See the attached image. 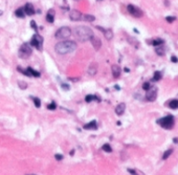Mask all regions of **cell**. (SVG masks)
Listing matches in <instances>:
<instances>
[{"instance_id":"6","label":"cell","mask_w":178,"mask_h":175,"mask_svg":"<svg viewBox=\"0 0 178 175\" xmlns=\"http://www.w3.org/2000/svg\"><path fill=\"white\" fill-rule=\"evenodd\" d=\"M43 38L39 35V34H35L33 36L31 40V46L35 47L36 50H42V47H43Z\"/></svg>"},{"instance_id":"24","label":"cell","mask_w":178,"mask_h":175,"mask_svg":"<svg viewBox=\"0 0 178 175\" xmlns=\"http://www.w3.org/2000/svg\"><path fill=\"white\" fill-rule=\"evenodd\" d=\"M102 150L105 151V152H107V153H111V152H112V148L110 147L109 144L103 145V147H102Z\"/></svg>"},{"instance_id":"34","label":"cell","mask_w":178,"mask_h":175,"mask_svg":"<svg viewBox=\"0 0 178 175\" xmlns=\"http://www.w3.org/2000/svg\"><path fill=\"white\" fill-rule=\"evenodd\" d=\"M61 87H62L64 90H69V89H70V86H69L68 84H66V83H62V84H61Z\"/></svg>"},{"instance_id":"22","label":"cell","mask_w":178,"mask_h":175,"mask_svg":"<svg viewBox=\"0 0 178 175\" xmlns=\"http://www.w3.org/2000/svg\"><path fill=\"white\" fill-rule=\"evenodd\" d=\"M169 107L171 109H178V100H172V101H170Z\"/></svg>"},{"instance_id":"7","label":"cell","mask_w":178,"mask_h":175,"mask_svg":"<svg viewBox=\"0 0 178 175\" xmlns=\"http://www.w3.org/2000/svg\"><path fill=\"white\" fill-rule=\"evenodd\" d=\"M127 10H128L129 14H130L131 16L135 17V18H141V17L144 16L143 11L139 8H137V6L133 5V4H129V5L127 6Z\"/></svg>"},{"instance_id":"26","label":"cell","mask_w":178,"mask_h":175,"mask_svg":"<svg viewBox=\"0 0 178 175\" xmlns=\"http://www.w3.org/2000/svg\"><path fill=\"white\" fill-rule=\"evenodd\" d=\"M162 72L160 71H156L155 74H154V77H153V80L154 81H159L160 79H162Z\"/></svg>"},{"instance_id":"36","label":"cell","mask_w":178,"mask_h":175,"mask_svg":"<svg viewBox=\"0 0 178 175\" xmlns=\"http://www.w3.org/2000/svg\"><path fill=\"white\" fill-rule=\"evenodd\" d=\"M167 21H168V22H173V21L175 20V17H171V16H169V17H167Z\"/></svg>"},{"instance_id":"20","label":"cell","mask_w":178,"mask_h":175,"mask_svg":"<svg viewBox=\"0 0 178 175\" xmlns=\"http://www.w3.org/2000/svg\"><path fill=\"white\" fill-rule=\"evenodd\" d=\"M15 15H16L18 18H24L25 17V13H24V10H23L22 8H19L16 10V12H15Z\"/></svg>"},{"instance_id":"31","label":"cell","mask_w":178,"mask_h":175,"mask_svg":"<svg viewBox=\"0 0 178 175\" xmlns=\"http://www.w3.org/2000/svg\"><path fill=\"white\" fill-rule=\"evenodd\" d=\"M31 29H34L35 32H37L38 31V27H37V23L35 22L34 20H31Z\"/></svg>"},{"instance_id":"25","label":"cell","mask_w":178,"mask_h":175,"mask_svg":"<svg viewBox=\"0 0 178 175\" xmlns=\"http://www.w3.org/2000/svg\"><path fill=\"white\" fill-rule=\"evenodd\" d=\"M33 99V102H34V105L36 106L37 108H40L41 107V101H40L39 98H31Z\"/></svg>"},{"instance_id":"4","label":"cell","mask_w":178,"mask_h":175,"mask_svg":"<svg viewBox=\"0 0 178 175\" xmlns=\"http://www.w3.org/2000/svg\"><path fill=\"white\" fill-rule=\"evenodd\" d=\"M31 53H33V50H31V44L28 43H23L22 45L20 46L18 50V56L22 59H27L31 57Z\"/></svg>"},{"instance_id":"2","label":"cell","mask_w":178,"mask_h":175,"mask_svg":"<svg viewBox=\"0 0 178 175\" xmlns=\"http://www.w3.org/2000/svg\"><path fill=\"white\" fill-rule=\"evenodd\" d=\"M73 35H75L76 39L80 42H85L91 39L93 37V32L91 29L87 26H78L73 29Z\"/></svg>"},{"instance_id":"38","label":"cell","mask_w":178,"mask_h":175,"mask_svg":"<svg viewBox=\"0 0 178 175\" xmlns=\"http://www.w3.org/2000/svg\"><path fill=\"white\" fill-rule=\"evenodd\" d=\"M75 154V150H71V152H70V155H73Z\"/></svg>"},{"instance_id":"33","label":"cell","mask_w":178,"mask_h":175,"mask_svg":"<svg viewBox=\"0 0 178 175\" xmlns=\"http://www.w3.org/2000/svg\"><path fill=\"white\" fill-rule=\"evenodd\" d=\"M143 88L145 89V90H149V89L151 88V84H150L149 82H147V83H144V85H143Z\"/></svg>"},{"instance_id":"14","label":"cell","mask_w":178,"mask_h":175,"mask_svg":"<svg viewBox=\"0 0 178 175\" xmlns=\"http://www.w3.org/2000/svg\"><path fill=\"white\" fill-rule=\"evenodd\" d=\"M125 110H126V104L120 103L115 107V113L117 114V116H123L124 112H125Z\"/></svg>"},{"instance_id":"41","label":"cell","mask_w":178,"mask_h":175,"mask_svg":"<svg viewBox=\"0 0 178 175\" xmlns=\"http://www.w3.org/2000/svg\"><path fill=\"white\" fill-rule=\"evenodd\" d=\"M96 1H103V0H96Z\"/></svg>"},{"instance_id":"5","label":"cell","mask_w":178,"mask_h":175,"mask_svg":"<svg viewBox=\"0 0 178 175\" xmlns=\"http://www.w3.org/2000/svg\"><path fill=\"white\" fill-rule=\"evenodd\" d=\"M71 33H73V31H71L69 27L63 26V27H61V29H59L58 31H57L56 38L57 39H60V40H65V39H67V38L70 37Z\"/></svg>"},{"instance_id":"16","label":"cell","mask_w":178,"mask_h":175,"mask_svg":"<svg viewBox=\"0 0 178 175\" xmlns=\"http://www.w3.org/2000/svg\"><path fill=\"white\" fill-rule=\"evenodd\" d=\"M84 129L86 130H96L97 129V123L96 121H91L88 124L84 125Z\"/></svg>"},{"instance_id":"30","label":"cell","mask_w":178,"mask_h":175,"mask_svg":"<svg viewBox=\"0 0 178 175\" xmlns=\"http://www.w3.org/2000/svg\"><path fill=\"white\" fill-rule=\"evenodd\" d=\"M156 54H157L158 56H164V55H165V50L162 47H157V48H156Z\"/></svg>"},{"instance_id":"12","label":"cell","mask_w":178,"mask_h":175,"mask_svg":"<svg viewBox=\"0 0 178 175\" xmlns=\"http://www.w3.org/2000/svg\"><path fill=\"white\" fill-rule=\"evenodd\" d=\"M90 41H91V44H92L93 48H94L95 50H99V48H101L102 42H101V40H99V38H96L95 36H93V37H91Z\"/></svg>"},{"instance_id":"18","label":"cell","mask_w":178,"mask_h":175,"mask_svg":"<svg viewBox=\"0 0 178 175\" xmlns=\"http://www.w3.org/2000/svg\"><path fill=\"white\" fill-rule=\"evenodd\" d=\"M111 70H112V76L114 77V78H120V68L118 65H112L111 67Z\"/></svg>"},{"instance_id":"42","label":"cell","mask_w":178,"mask_h":175,"mask_svg":"<svg viewBox=\"0 0 178 175\" xmlns=\"http://www.w3.org/2000/svg\"><path fill=\"white\" fill-rule=\"evenodd\" d=\"M76 1H79V0H76Z\"/></svg>"},{"instance_id":"13","label":"cell","mask_w":178,"mask_h":175,"mask_svg":"<svg viewBox=\"0 0 178 175\" xmlns=\"http://www.w3.org/2000/svg\"><path fill=\"white\" fill-rule=\"evenodd\" d=\"M96 29H99L101 32H103L104 36H105V38L107 40H111L112 38H113V33H112L111 29H103V27H101V26H96Z\"/></svg>"},{"instance_id":"27","label":"cell","mask_w":178,"mask_h":175,"mask_svg":"<svg viewBox=\"0 0 178 175\" xmlns=\"http://www.w3.org/2000/svg\"><path fill=\"white\" fill-rule=\"evenodd\" d=\"M47 109L48 110H56L57 109V104L55 103V102H52V103L47 105Z\"/></svg>"},{"instance_id":"37","label":"cell","mask_w":178,"mask_h":175,"mask_svg":"<svg viewBox=\"0 0 178 175\" xmlns=\"http://www.w3.org/2000/svg\"><path fill=\"white\" fill-rule=\"evenodd\" d=\"M171 60H172V62H175V63L177 62V58H176V57H172V58H171Z\"/></svg>"},{"instance_id":"9","label":"cell","mask_w":178,"mask_h":175,"mask_svg":"<svg viewBox=\"0 0 178 175\" xmlns=\"http://www.w3.org/2000/svg\"><path fill=\"white\" fill-rule=\"evenodd\" d=\"M157 98V89L155 88H150L148 90L147 95H146V100L148 102H154Z\"/></svg>"},{"instance_id":"32","label":"cell","mask_w":178,"mask_h":175,"mask_svg":"<svg viewBox=\"0 0 178 175\" xmlns=\"http://www.w3.org/2000/svg\"><path fill=\"white\" fill-rule=\"evenodd\" d=\"M55 158H56V161H63V159H64V156H63L62 154H56V155H55Z\"/></svg>"},{"instance_id":"8","label":"cell","mask_w":178,"mask_h":175,"mask_svg":"<svg viewBox=\"0 0 178 175\" xmlns=\"http://www.w3.org/2000/svg\"><path fill=\"white\" fill-rule=\"evenodd\" d=\"M17 69L19 70L20 72H22L23 74H25V76L27 77H31V78H40V76H41V74H40L39 71H37V70L33 69L31 67H27L26 69H22V67H17Z\"/></svg>"},{"instance_id":"19","label":"cell","mask_w":178,"mask_h":175,"mask_svg":"<svg viewBox=\"0 0 178 175\" xmlns=\"http://www.w3.org/2000/svg\"><path fill=\"white\" fill-rule=\"evenodd\" d=\"M85 101L87 103H91L93 101H96V102H101V99H99L97 95H88L85 97Z\"/></svg>"},{"instance_id":"15","label":"cell","mask_w":178,"mask_h":175,"mask_svg":"<svg viewBox=\"0 0 178 175\" xmlns=\"http://www.w3.org/2000/svg\"><path fill=\"white\" fill-rule=\"evenodd\" d=\"M55 16H56V12L55 10H49L46 14V21L48 23H52L55 21Z\"/></svg>"},{"instance_id":"1","label":"cell","mask_w":178,"mask_h":175,"mask_svg":"<svg viewBox=\"0 0 178 175\" xmlns=\"http://www.w3.org/2000/svg\"><path fill=\"white\" fill-rule=\"evenodd\" d=\"M77 50V43L75 41H61L56 44L55 46V50L58 53L59 55H67L70 53L75 52Z\"/></svg>"},{"instance_id":"28","label":"cell","mask_w":178,"mask_h":175,"mask_svg":"<svg viewBox=\"0 0 178 175\" xmlns=\"http://www.w3.org/2000/svg\"><path fill=\"white\" fill-rule=\"evenodd\" d=\"M172 153H173V150H171V149H170V150H168V151H166V153L162 155V159H164V161H165V159H167L171 154H172Z\"/></svg>"},{"instance_id":"39","label":"cell","mask_w":178,"mask_h":175,"mask_svg":"<svg viewBox=\"0 0 178 175\" xmlns=\"http://www.w3.org/2000/svg\"><path fill=\"white\" fill-rule=\"evenodd\" d=\"M2 15V11H0V16H1Z\"/></svg>"},{"instance_id":"21","label":"cell","mask_w":178,"mask_h":175,"mask_svg":"<svg viewBox=\"0 0 178 175\" xmlns=\"http://www.w3.org/2000/svg\"><path fill=\"white\" fill-rule=\"evenodd\" d=\"M162 43H165V41L162 39H160V38H157V39H154V40H152V41H150V44H152V45H154V46L162 45Z\"/></svg>"},{"instance_id":"35","label":"cell","mask_w":178,"mask_h":175,"mask_svg":"<svg viewBox=\"0 0 178 175\" xmlns=\"http://www.w3.org/2000/svg\"><path fill=\"white\" fill-rule=\"evenodd\" d=\"M128 172L130 174H132V175H139V174H137V172L135 171V170H133V169H130V168H129L128 169Z\"/></svg>"},{"instance_id":"17","label":"cell","mask_w":178,"mask_h":175,"mask_svg":"<svg viewBox=\"0 0 178 175\" xmlns=\"http://www.w3.org/2000/svg\"><path fill=\"white\" fill-rule=\"evenodd\" d=\"M96 72H97V64L96 63H92L88 68V74H89V76H91V77H93V76H95V74H96Z\"/></svg>"},{"instance_id":"10","label":"cell","mask_w":178,"mask_h":175,"mask_svg":"<svg viewBox=\"0 0 178 175\" xmlns=\"http://www.w3.org/2000/svg\"><path fill=\"white\" fill-rule=\"evenodd\" d=\"M69 18L73 21H79L82 19V14L77 10H73L69 14Z\"/></svg>"},{"instance_id":"23","label":"cell","mask_w":178,"mask_h":175,"mask_svg":"<svg viewBox=\"0 0 178 175\" xmlns=\"http://www.w3.org/2000/svg\"><path fill=\"white\" fill-rule=\"evenodd\" d=\"M82 18H83V20L88 21V22H92V21L95 20V17L94 16H92V15H88V14H86V15H84V16H82Z\"/></svg>"},{"instance_id":"40","label":"cell","mask_w":178,"mask_h":175,"mask_svg":"<svg viewBox=\"0 0 178 175\" xmlns=\"http://www.w3.org/2000/svg\"><path fill=\"white\" fill-rule=\"evenodd\" d=\"M26 175H35V174H26Z\"/></svg>"},{"instance_id":"11","label":"cell","mask_w":178,"mask_h":175,"mask_svg":"<svg viewBox=\"0 0 178 175\" xmlns=\"http://www.w3.org/2000/svg\"><path fill=\"white\" fill-rule=\"evenodd\" d=\"M23 10H24L25 15H28V16H33L35 14V8L31 3H26L23 8Z\"/></svg>"},{"instance_id":"29","label":"cell","mask_w":178,"mask_h":175,"mask_svg":"<svg viewBox=\"0 0 178 175\" xmlns=\"http://www.w3.org/2000/svg\"><path fill=\"white\" fill-rule=\"evenodd\" d=\"M18 85L21 89H26L27 88V84L23 81H18Z\"/></svg>"},{"instance_id":"3","label":"cell","mask_w":178,"mask_h":175,"mask_svg":"<svg viewBox=\"0 0 178 175\" xmlns=\"http://www.w3.org/2000/svg\"><path fill=\"white\" fill-rule=\"evenodd\" d=\"M157 124H159L162 128L165 129H172L174 127V124H175V119L174 116H167L165 117H162L160 119L157 121Z\"/></svg>"}]
</instances>
